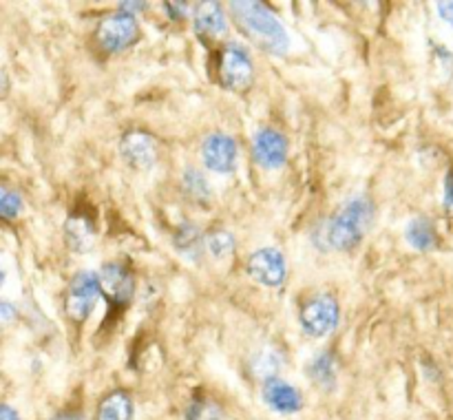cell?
Here are the masks:
<instances>
[{
	"label": "cell",
	"instance_id": "1",
	"mask_svg": "<svg viewBox=\"0 0 453 420\" xmlns=\"http://www.w3.org/2000/svg\"><path fill=\"white\" fill-rule=\"evenodd\" d=\"M230 16L237 29L250 40L255 47L273 53V56H286L290 49V35H288L283 22L257 0H234L230 3Z\"/></svg>",
	"mask_w": 453,
	"mask_h": 420
},
{
	"label": "cell",
	"instance_id": "2",
	"mask_svg": "<svg viewBox=\"0 0 453 420\" xmlns=\"http://www.w3.org/2000/svg\"><path fill=\"white\" fill-rule=\"evenodd\" d=\"M374 221V203L367 197H354L341 206L323 225L321 246L326 250L348 252L357 248L370 233Z\"/></svg>",
	"mask_w": 453,
	"mask_h": 420
},
{
	"label": "cell",
	"instance_id": "3",
	"mask_svg": "<svg viewBox=\"0 0 453 420\" xmlns=\"http://www.w3.org/2000/svg\"><path fill=\"white\" fill-rule=\"evenodd\" d=\"M217 82L233 93H243L255 82V66L246 49L228 42L217 53Z\"/></svg>",
	"mask_w": 453,
	"mask_h": 420
},
{
	"label": "cell",
	"instance_id": "4",
	"mask_svg": "<svg viewBox=\"0 0 453 420\" xmlns=\"http://www.w3.org/2000/svg\"><path fill=\"white\" fill-rule=\"evenodd\" d=\"M102 286V296L109 303L111 314H119L128 308L135 294V274L128 261H109L97 272Z\"/></svg>",
	"mask_w": 453,
	"mask_h": 420
},
{
	"label": "cell",
	"instance_id": "5",
	"mask_svg": "<svg viewBox=\"0 0 453 420\" xmlns=\"http://www.w3.org/2000/svg\"><path fill=\"white\" fill-rule=\"evenodd\" d=\"M102 296L100 277L96 272H78L71 279L69 287L65 294V314L71 323L82 325L91 317L97 299Z\"/></svg>",
	"mask_w": 453,
	"mask_h": 420
},
{
	"label": "cell",
	"instance_id": "6",
	"mask_svg": "<svg viewBox=\"0 0 453 420\" xmlns=\"http://www.w3.org/2000/svg\"><path fill=\"white\" fill-rule=\"evenodd\" d=\"M142 38L140 22L131 13L118 11L113 16H106L97 25L96 40L106 53H122L127 49L135 47Z\"/></svg>",
	"mask_w": 453,
	"mask_h": 420
},
{
	"label": "cell",
	"instance_id": "7",
	"mask_svg": "<svg viewBox=\"0 0 453 420\" xmlns=\"http://www.w3.org/2000/svg\"><path fill=\"white\" fill-rule=\"evenodd\" d=\"M299 323L305 334L312 339H323L339 325V301L327 292L314 294L301 305Z\"/></svg>",
	"mask_w": 453,
	"mask_h": 420
},
{
	"label": "cell",
	"instance_id": "8",
	"mask_svg": "<svg viewBox=\"0 0 453 420\" xmlns=\"http://www.w3.org/2000/svg\"><path fill=\"white\" fill-rule=\"evenodd\" d=\"M119 155L133 171H146L157 162L159 146L157 140L149 131L131 128L119 140Z\"/></svg>",
	"mask_w": 453,
	"mask_h": 420
},
{
	"label": "cell",
	"instance_id": "9",
	"mask_svg": "<svg viewBox=\"0 0 453 420\" xmlns=\"http://www.w3.org/2000/svg\"><path fill=\"white\" fill-rule=\"evenodd\" d=\"M246 272L248 277H252L261 286L279 287L286 281L288 274L286 256L277 248H261V250H255L248 256Z\"/></svg>",
	"mask_w": 453,
	"mask_h": 420
},
{
	"label": "cell",
	"instance_id": "10",
	"mask_svg": "<svg viewBox=\"0 0 453 420\" xmlns=\"http://www.w3.org/2000/svg\"><path fill=\"white\" fill-rule=\"evenodd\" d=\"M203 166L212 172H233L237 164V141L226 133H211L202 144Z\"/></svg>",
	"mask_w": 453,
	"mask_h": 420
},
{
	"label": "cell",
	"instance_id": "11",
	"mask_svg": "<svg viewBox=\"0 0 453 420\" xmlns=\"http://www.w3.org/2000/svg\"><path fill=\"white\" fill-rule=\"evenodd\" d=\"M252 157L261 168H281L288 159V140L277 128H261L252 141Z\"/></svg>",
	"mask_w": 453,
	"mask_h": 420
},
{
	"label": "cell",
	"instance_id": "12",
	"mask_svg": "<svg viewBox=\"0 0 453 420\" xmlns=\"http://www.w3.org/2000/svg\"><path fill=\"white\" fill-rule=\"evenodd\" d=\"M97 228L96 217L87 210V208H75L65 221V241L69 250L73 252H88L96 246Z\"/></svg>",
	"mask_w": 453,
	"mask_h": 420
},
{
	"label": "cell",
	"instance_id": "13",
	"mask_svg": "<svg viewBox=\"0 0 453 420\" xmlns=\"http://www.w3.org/2000/svg\"><path fill=\"white\" fill-rule=\"evenodd\" d=\"M261 398L270 409L279 411V414H296L303 407V393L295 385L281 378L265 380L261 387Z\"/></svg>",
	"mask_w": 453,
	"mask_h": 420
},
{
	"label": "cell",
	"instance_id": "14",
	"mask_svg": "<svg viewBox=\"0 0 453 420\" xmlns=\"http://www.w3.org/2000/svg\"><path fill=\"white\" fill-rule=\"evenodd\" d=\"M193 25L195 34L202 42L211 44L215 42L219 35H224L226 31V13L221 9L219 3H212V0H206V3H199L193 11Z\"/></svg>",
	"mask_w": 453,
	"mask_h": 420
},
{
	"label": "cell",
	"instance_id": "15",
	"mask_svg": "<svg viewBox=\"0 0 453 420\" xmlns=\"http://www.w3.org/2000/svg\"><path fill=\"white\" fill-rule=\"evenodd\" d=\"M96 420H133V398L124 389H113L97 402Z\"/></svg>",
	"mask_w": 453,
	"mask_h": 420
},
{
	"label": "cell",
	"instance_id": "16",
	"mask_svg": "<svg viewBox=\"0 0 453 420\" xmlns=\"http://www.w3.org/2000/svg\"><path fill=\"white\" fill-rule=\"evenodd\" d=\"M308 376L314 385L323 389H334L339 378V361L334 352H321L308 363Z\"/></svg>",
	"mask_w": 453,
	"mask_h": 420
},
{
	"label": "cell",
	"instance_id": "17",
	"mask_svg": "<svg viewBox=\"0 0 453 420\" xmlns=\"http://www.w3.org/2000/svg\"><path fill=\"white\" fill-rule=\"evenodd\" d=\"M405 239L410 241V246L418 252H429L438 246V233L427 217H414V219L407 224Z\"/></svg>",
	"mask_w": 453,
	"mask_h": 420
},
{
	"label": "cell",
	"instance_id": "18",
	"mask_svg": "<svg viewBox=\"0 0 453 420\" xmlns=\"http://www.w3.org/2000/svg\"><path fill=\"white\" fill-rule=\"evenodd\" d=\"M184 420H228V418H226V411L219 402L212 401V398L197 396L188 402V407H186Z\"/></svg>",
	"mask_w": 453,
	"mask_h": 420
},
{
	"label": "cell",
	"instance_id": "19",
	"mask_svg": "<svg viewBox=\"0 0 453 420\" xmlns=\"http://www.w3.org/2000/svg\"><path fill=\"white\" fill-rule=\"evenodd\" d=\"M184 190L195 203H202V206H208V202H211L212 197V190L211 186H208L206 177L199 171H193V168H188V171L184 172Z\"/></svg>",
	"mask_w": 453,
	"mask_h": 420
},
{
	"label": "cell",
	"instance_id": "20",
	"mask_svg": "<svg viewBox=\"0 0 453 420\" xmlns=\"http://www.w3.org/2000/svg\"><path fill=\"white\" fill-rule=\"evenodd\" d=\"M202 241H206V239L202 237V233H199L197 225L190 224V221H184V224L177 228L175 248L177 250L184 252V255H197Z\"/></svg>",
	"mask_w": 453,
	"mask_h": 420
},
{
	"label": "cell",
	"instance_id": "21",
	"mask_svg": "<svg viewBox=\"0 0 453 420\" xmlns=\"http://www.w3.org/2000/svg\"><path fill=\"white\" fill-rule=\"evenodd\" d=\"M206 246L208 250L212 252V256H217V259H226L228 255H233L237 243H234L233 233H228V230L224 228H217L206 237Z\"/></svg>",
	"mask_w": 453,
	"mask_h": 420
},
{
	"label": "cell",
	"instance_id": "22",
	"mask_svg": "<svg viewBox=\"0 0 453 420\" xmlns=\"http://www.w3.org/2000/svg\"><path fill=\"white\" fill-rule=\"evenodd\" d=\"M279 370V358L270 352H259L255 358H252V371H255L259 378L270 380L274 371Z\"/></svg>",
	"mask_w": 453,
	"mask_h": 420
},
{
	"label": "cell",
	"instance_id": "23",
	"mask_svg": "<svg viewBox=\"0 0 453 420\" xmlns=\"http://www.w3.org/2000/svg\"><path fill=\"white\" fill-rule=\"evenodd\" d=\"M20 212H22L20 195L13 193V190H9V188H3V195H0V215H3V219L12 221V219H16Z\"/></svg>",
	"mask_w": 453,
	"mask_h": 420
},
{
	"label": "cell",
	"instance_id": "24",
	"mask_svg": "<svg viewBox=\"0 0 453 420\" xmlns=\"http://www.w3.org/2000/svg\"><path fill=\"white\" fill-rule=\"evenodd\" d=\"M442 206H445L447 217L453 219V168H449L445 177V199H442Z\"/></svg>",
	"mask_w": 453,
	"mask_h": 420
},
{
	"label": "cell",
	"instance_id": "25",
	"mask_svg": "<svg viewBox=\"0 0 453 420\" xmlns=\"http://www.w3.org/2000/svg\"><path fill=\"white\" fill-rule=\"evenodd\" d=\"M164 9H166V13L173 18V20H184V18L188 16L190 4L188 3H164Z\"/></svg>",
	"mask_w": 453,
	"mask_h": 420
},
{
	"label": "cell",
	"instance_id": "26",
	"mask_svg": "<svg viewBox=\"0 0 453 420\" xmlns=\"http://www.w3.org/2000/svg\"><path fill=\"white\" fill-rule=\"evenodd\" d=\"M49 420H87V416L80 409H73V407H66V409H60L58 414H53Z\"/></svg>",
	"mask_w": 453,
	"mask_h": 420
},
{
	"label": "cell",
	"instance_id": "27",
	"mask_svg": "<svg viewBox=\"0 0 453 420\" xmlns=\"http://www.w3.org/2000/svg\"><path fill=\"white\" fill-rule=\"evenodd\" d=\"M438 16L453 27V0L451 3H438Z\"/></svg>",
	"mask_w": 453,
	"mask_h": 420
},
{
	"label": "cell",
	"instance_id": "28",
	"mask_svg": "<svg viewBox=\"0 0 453 420\" xmlns=\"http://www.w3.org/2000/svg\"><path fill=\"white\" fill-rule=\"evenodd\" d=\"M146 7H149L146 3H119V9H122L124 13H131V16H135L137 11H142V9Z\"/></svg>",
	"mask_w": 453,
	"mask_h": 420
},
{
	"label": "cell",
	"instance_id": "29",
	"mask_svg": "<svg viewBox=\"0 0 453 420\" xmlns=\"http://www.w3.org/2000/svg\"><path fill=\"white\" fill-rule=\"evenodd\" d=\"M0 420H20V416H18V411L13 409L12 405H7V402H4L3 409H0Z\"/></svg>",
	"mask_w": 453,
	"mask_h": 420
},
{
	"label": "cell",
	"instance_id": "30",
	"mask_svg": "<svg viewBox=\"0 0 453 420\" xmlns=\"http://www.w3.org/2000/svg\"><path fill=\"white\" fill-rule=\"evenodd\" d=\"M0 312H3V321L4 323H9L13 317H16V309H13V305L7 303V301H4V303L0 305Z\"/></svg>",
	"mask_w": 453,
	"mask_h": 420
}]
</instances>
